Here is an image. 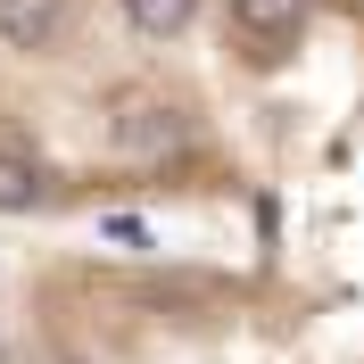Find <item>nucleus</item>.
I'll return each mask as SVG.
<instances>
[{
  "instance_id": "2",
  "label": "nucleus",
  "mask_w": 364,
  "mask_h": 364,
  "mask_svg": "<svg viewBox=\"0 0 364 364\" xmlns=\"http://www.w3.org/2000/svg\"><path fill=\"white\" fill-rule=\"evenodd\" d=\"M232 182L224 0H0V224L215 215Z\"/></svg>"
},
{
  "instance_id": "1",
  "label": "nucleus",
  "mask_w": 364,
  "mask_h": 364,
  "mask_svg": "<svg viewBox=\"0 0 364 364\" xmlns=\"http://www.w3.org/2000/svg\"><path fill=\"white\" fill-rule=\"evenodd\" d=\"M240 182L199 240L25 273L17 364H364V0H224Z\"/></svg>"
},
{
  "instance_id": "3",
  "label": "nucleus",
  "mask_w": 364,
  "mask_h": 364,
  "mask_svg": "<svg viewBox=\"0 0 364 364\" xmlns=\"http://www.w3.org/2000/svg\"><path fill=\"white\" fill-rule=\"evenodd\" d=\"M0 364H17V356H9V348H0Z\"/></svg>"
}]
</instances>
